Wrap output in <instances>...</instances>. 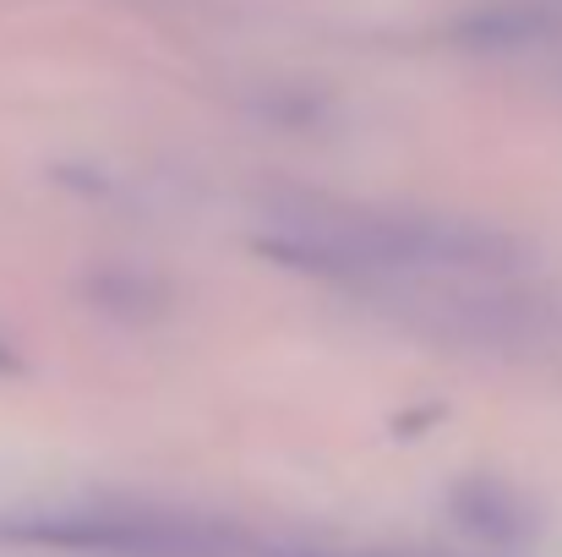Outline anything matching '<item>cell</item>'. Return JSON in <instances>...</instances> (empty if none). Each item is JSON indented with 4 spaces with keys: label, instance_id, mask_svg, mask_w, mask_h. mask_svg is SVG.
Wrapping results in <instances>:
<instances>
[{
    "label": "cell",
    "instance_id": "6da1fadb",
    "mask_svg": "<svg viewBox=\"0 0 562 557\" xmlns=\"http://www.w3.org/2000/svg\"><path fill=\"white\" fill-rule=\"evenodd\" d=\"M27 547L71 557H235L240 536L176 509H55L11 531Z\"/></svg>",
    "mask_w": 562,
    "mask_h": 557
}]
</instances>
